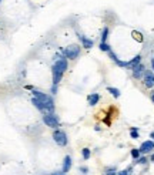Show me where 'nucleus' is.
Wrapping results in <instances>:
<instances>
[{
    "label": "nucleus",
    "instance_id": "obj_1",
    "mask_svg": "<svg viewBox=\"0 0 154 175\" xmlns=\"http://www.w3.org/2000/svg\"><path fill=\"white\" fill-rule=\"evenodd\" d=\"M67 70V60L64 57H60L56 60V63L51 67V74H53V85H57L61 81L64 71Z\"/></svg>",
    "mask_w": 154,
    "mask_h": 175
},
{
    "label": "nucleus",
    "instance_id": "obj_2",
    "mask_svg": "<svg viewBox=\"0 0 154 175\" xmlns=\"http://www.w3.org/2000/svg\"><path fill=\"white\" fill-rule=\"evenodd\" d=\"M33 97H36L37 100L41 101L43 107H44V114H51L54 111V101L50 96H47L44 93L41 91H37V90H33Z\"/></svg>",
    "mask_w": 154,
    "mask_h": 175
},
{
    "label": "nucleus",
    "instance_id": "obj_3",
    "mask_svg": "<svg viewBox=\"0 0 154 175\" xmlns=\"http://www.w3.org/2000/svg\"><path fill=\"white\" fill-rule=\"evenodd\" d=\"M80 46L78 44H70V46H67L66 49L63 50L64 53V56L67 58H70V60H74V58L78 57V54H80Z\"/></svg>",
    "mask_w": 154,
    "mask_h": 175
},
{
    "label": "nucleus",
    "instance_id": "obj_4",
    "mask_svg": "<svg viewBox=\"0 0 154 175\" xmlns=\"http://www.w3.org/2000/svg\"><path fill=\"white\" fill-rule=\"evenodd\" d=\"M43 123L47 125V127H50V128H57L60 123H58V118L53 112L51 114H44L43 115Z\"/></svg>",
    "mask_w": 154,
    "mask_h": 175
},
{
    "label": "nucleus",
    "instance_id": "obj_5",
    "mask_svg": "<svg viewBox=\"0 0 154 175\" xmlns=\"http://www.w3.org/2000/svg\"><path fill=\"white\" fill-rule=\"evenodd\" d=\"M53 140H54L56 144H58L60 147H66V145H67V135H66V132L61 130H56L53 132Z\"/></svg>",
    "mask_w": 154,
    "mask_h": 175
},
{
    "label": "nucleus",
    "instance_id": "obj_6",
    "mask_svg": "<svg viewBox=\"0 0 154 175\" xmlns=\"http://www.w3.org/2000/svg\"><path fill=\"white\" fill-rule=\"evenodd\" d=\"M143 78H144V84H146V87H153L154 85V74L151 71H144V74H143Z\"/></svg>",
    "mask_w": 154,
    "mask_h": 175
},
{
    "label": "nucleus",
    "instance_id": "obj_7",
    "mask_svg": "<svg viewBox=\"0 0 154 175\" xmlns=\"http://www.w3.org/2000/svg\"><path fill=\"white\" fill-rule=\"evenodd\" d=\"M153 148H154V143H153V141H144V143L141 144V147H140V152L146 154V152H150Z\"/></svg>",
    "mask_w": 154,
    "mask_h": 175
},
{
    "label": "nucleus",
    "instance_id": "obj_8",
    "mask_svg": "<svg viewBox=\"0 0 154 175\" xmlns=\"http://www.w3.org/2000/svg\"><path fill=\"white\" fill-rule=\"evenodd\" d=\"M144 71H146V70H144V65L137 64L134 68H133V76H134L135 78H141L143 77V74H144Z\"/></svg>",
    "mask_w": 154,
    "mask_h": 175
},
{
    "label": "nucleus",
    "instance_id": "obj_9",
    "mask_svg": "<svg viewBox=\"0 0 154 175\" xmlns=\"http://www.w3.org/2000/svg\"><path fill=\"white\" fill-rule=\"evenodd\" d=\"M70 168H71V157L66 155L64 157V161H63V172H69Z\"/></svg>",
    "mask_w": 154,
    "mask_h": 175
},
{
    "label": "nucleus",
    "instance_id": "obj_10",
    "mask_svg": "<svg viewBox=\"0 0 154 175\" xmlns=\"http://www.w3.org/2000/svg\"><path fill=\"white\" fill-rule=\"evenodd\" d=\"M87 100H89L90 105H96V104L100 101V94H97V93H94V94H90L89 97H87Z\"/></svg>",
    "mask_w": 154,
    "mask_h": 175
},
{
    "label": "nucleus",
    "instance_id": "obj_11",
    "mask_svg": "<svg viewBox=\"0 0 154 175\" xmlns=\"http://www.w3.org/2000/svg\"><path fill=\"white\" fill-rule=\"evenodd\" d=\"M140 60L141 57L140 56H135L133 60H130V61H127V68H134L137 64H140Z\"/></svg>",
    "mask_w": 154,
    "mask_h": 175
},
{
    "label": "nucleus",
    "instance_id": "obj_12",
    "mask_svg": "<svg viewBox=\"0 0 154 175\" xmlns=\"http://www.w3.org/2000/svg\"><path fill=\"white\" fill-rule=\"evenodd\" d=\"M80 40L83 41V46L86 49H91V47H93V40L87 39V37H84V36H80Z\"/></svg>",
    "mask_w": 154,
    "mask_h": 175
},
{
    "label": "nucleus",
    "instance_id": "obj_13",
    "mask_svg": "<svg viewBox=\"0 0 154 175\" xmlns=\"http://www.w3.org/2000/svg\"><path fill=\"white\" fill-rule=\"evenodd\" d=\"M107 91H109V93L114 98H118V97H120V90H117V88H114V87H107Z\"/></svg>",
    "mask_w": 154,
    "mask_h": 175
},
{
    "label": "nucleus",
    "instance_id": "obj_14",
    "mask_svg": "<svg viewBox=\"0 0 154 175\" xmlns=\"http://www.w3.org/2000/svg\"><path fill=\"white\" fill-rule=\"evenodd\" d=\"M109 39V27H104L103 29V34H101V43H106Z\"/></svg>",
    "mask_w": 154,
    "mask_h": 175
},
{
    "label": "nucleus",
    "instance_id": "obj_15",
    "mask_svg": "<svg viewBox=\"0 0 154 175\" xmlns=\"http://www.w3.org/2000/svg\"><path fill=\"white\" fill-rule=\"evenodd\" d=\"M81 154H83V160H89L90 158V149L89 148H83Z\"/></svg>",
    "mask_w": 154,
    "mask_h": 175
},
{
    "label": "nucleus",
    "instance_id": "obj_16",
    "mask_svg": "<svg viewBox=\"0 0 154 175\" xmlns=\"http://www.w3.org/2000/svg\"><path fill=\"white\" fill-rule=\"evenodd\" d=\"M100 49H101L103 51H110L111 49H110V46L107 43H100Z\"/></svg>",
    "mask_w": 154,
    "mask_h": 175
},
{
    "label": "nucleus",
    "instance_id": "obj_17",
    "mask_svg": "<svg viewBox=\"0 0 154 175\" xmlns=\"http://www.w3.org/2000/svg\"><path fill=\"white\" fill-rule=\"evenodd\" d=\"M131 157H133L134 160H137V158L140 157V149H133V151H131Z\"/></svg>",
    "mask_w": 154,
    "mask_h": 175
},
{
    "label": "nucleus",
    "instance_id": "obj_18",
    "mask_svg": "<svg viewBox=\"0 0 154 175\" xmlns=\"http://www.w3.org/2000/svg\"><path fill=\"white\" fill-rule=\"evenodd\" d=\"M130 134H131V137H133V138H138V131H137V128H133Z\"/></svg>",
    "mask_w": 154,
    "mask_h": 175
},
{
    "label": "nucleus",
    "instance_id": "obj_19",
    "mask_svg": "<svg viewBox=\"0 0 154 175\" xmlns=\"http://www.w3.org/2000/svg\"><path fill=\"white\" fill-rule=\"evenodd\" d=\"M131 174V168H127V169H124V171H121L118 175H130Z\"/></svg>",
    "mask_w": 154,
    "mask_h": 175
},
{
    "label": "nucleus",
    "instance_id": "obj_20",
    "mask_svg": "<svg viewBox=\"0 0 154 175\" xmlns=\"http://www.w3.org/2000/svg\"><path fill=\"white\" fill-rule=\"evenodd\" d=\"M107 175H115V171H114V168H111V169H107Z\"/></svg>",
    "mask_w": 154,
    "mask_h": 175
},
{
    "label": "nucleus",
    "instance_id": "obj_21",
    "mask_svg": "<svg viewBox=\"0 0 154 175\" xmlns=\"http://www.w3.org/2000/svg\"><path fill=\"white\" fill-rule=\"evenodd\" d=\"M137 160H138V161H137L138 164H144V162L147 161V158H137Z\"/></svg>",
    "mask_w": 154,
    "mask_h": 175
},
{
    "label": "nucleus",
    "instance_id": "obj_22",
    "mask_svg": "<svg viewBox=\"0 0 154 175\" xmlns=\"http://www.w3.org/2000/svg\"><path fill=\"white\" fill-rule=\"evenodd\" d=\"M51 93H53V94L57 93V85H53V87H51Z\"/></svg>",
    "mask_w": 154,
    "mask_h": 175
},
{
    "label": "nucleus",
    "instance_id": "obj_23",
    "mask_svg": "<svg viewBox=\"0 0 154 175\" xmlns=\"http://www.w3.org/2000/svg\"><path fill=\"white\" fill-rule=\"evenodd\" d=\"M53 175H66V172H63V171H61L60 174H58V172H54V174H53Z\"/></svg>",
    "mask_w": 154,
    "mask_h": 175
},
{
    "label": "nucleus",
    "instance_id": "obj_24",
    "mask_svg": "<svg viewBox=\"0 0 154 175\" xmlns=\"http://www.w3.org/2000/svg\"><path fill=\"white\" fill-rule=\"evenodd\" d=\"M151 138H153V140H154V132H151Z\"/></svg>",
    "mask_w": 154,
    "mask_h": 175
},
{
    "label": "nucleus",
    "instance_id": "obj_25",
    "mask_svg": "<svg viewBox=\"0 0 154 175\" xmlns=\"http://www.w3.org/2000/svg\"><path fill=\"white\" fill-rule=\"evenodd\" d=\"M151 64H153V70H154V60H153V61H151Z\"/></svg>",
    "mask_w": 154,
    "mask_h": 175
},
{
    "label": "nucleus",
    "instance_id": "obj_26",
    "mask_svg": "<svg viewBox=\"0 0 154 175\" xmlns=\"http://www.w3.org/2000/svg\"><path fill=\"white\" fill-rule=\"evenodd\" d=\"M151 100H153V103H154V94H153V96H151Z\"/></svg>",
    "mask_w": 154,
    "mask_h": 175
},
{
    "label": "nucleus",
    "instance_id": "obj_27",
    "mask_svg": "<svg viewBox=\"0 0 154 175\" xmlns=\"http://www.w3.org/2000/svg\"><path fill=\"white\" fill-rule=\"evenodd\" d=\"M151 161H154V155H153V157H151Z\"/></svg>",
    "mask_w": 154,
    "mask_h": 175
},
{
    "label": "nucleus",
    "instance_id": "obj_28",
    "mask_svg": "<svg viewBox=\"0 0 154 175\" xmlns=\"http://www.w3.org/2000/svg\"><path fill=\"white\" fill-rule=\"evenodd\" d=\"M0 3H1V0H0Z\"/></svg>",
    "mask_w": 154,
    "mask_h": 175
}]
</instances>
